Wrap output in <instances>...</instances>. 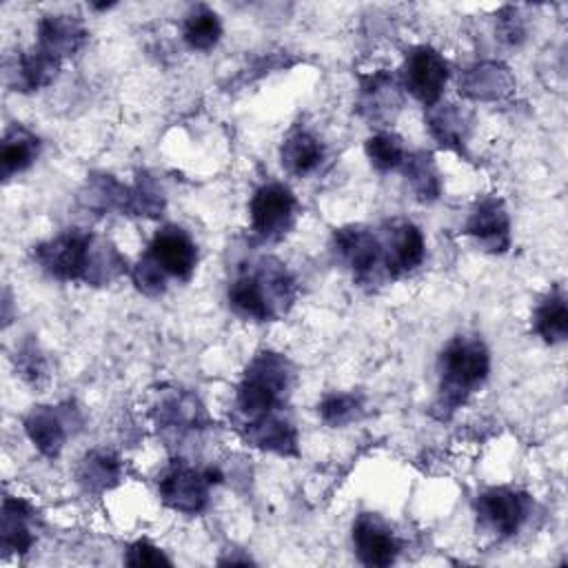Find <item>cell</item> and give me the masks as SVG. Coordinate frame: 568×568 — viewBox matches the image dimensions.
<instances>
[{"label":"cell","instance_id":"obj_10","mask_svg":"<svg viewBox=\"0 0 568 568\" xmlns=\"http://www.w3.org/2000/svg\"><path fill=\"white\" fill-rule=\"evenodd\" d=\"M382 264L390 280H397L415 271L426 255V242L422 231L413 222H393L379 237Z\"/></svg>","mask_w":568,"mask_h":568},{"label":"cell","instance_id":"obj_13","mask_svg":"<svg viewBox=\"0 0 568 568\" xmlns=\"http://www.w3.org/2000/svg\"><path fill=\"white\" fill-rule=\"evenodd\" d=\"M71 424V410H62V406H33V410L24 417V430L33 446L49 459L58 457Z\"/></svg>","mask_w":568,"mask_h":568},{"label":"cell","instance_id":"obj_15","mask_svg":"<svg viewBox=\"0 0 568 568\" xmlns=\"http://www.w3.org/2000/svg\"><path fill=\"white\" fill-rule=\"evenodd\" d=\"M242 435L251 446L260 450H271L277 455H297V430L293 428L291 422L277 415L244 422Z\"/></svg>","mask_w":568,"mask_h":568},{"label":"cell","instance_id":"obj_29","mask_svg":"<svg viewBox=\"0 0 568 568\" xmlns=\"http://www.w3.org/2000/svg\"><path fill=\"white\" fill-rule=\"evenodd\" d=\"M164 209V195L160 191V186L153 182L151 175L142 173L135 182L133 189L126 191V206L124 211H129L131 215H146V217H155L160 215Z\"/></svg>","mask_w":568,"mask_h":568},{"label":"cell","instance_id":"obj_20","mask_svg":"<svg viewBox=\"0 0 568 568\" xmlns=\"http://www.w3.org/2000/svg\"><path fill=\"white\" fill-rule=\"evenodd\" d=\"M33 508L24 499L18 497H4L2 501V548L27 552L33 544L31 521Z\"/></svg>","mask_w":568,"mask_h":568},{"label":"cell","instance_id":"obj_9","mask_svg":"<svg viewBox=\"0 0 568 568\" xmlns=\"http://www.w3.org/2000/svg\"><path fill=\"white\" fill-rule=\"evenodd\" d=\"M144 255L153 264H158L166 277H175L182 282L191 280L197 264V246L191 235L180 226H164L155 231Z\"/></svg>","mask_w":568,"mask_h":568},{"label":"cell","instance_id":"obj_23","mask_svg":"<svg viewBox=\"0 0 568 568\" xmlns=\"http://www.w3.org/2000/svg\"><path fill=\"white\" fill-rule=\"evenodd\" d=\"M229 302L233 306L235 313L244 315V317H251L255 322H266V320H273L268 306H266V300L262 295V288L257 284V277L253 273V268L240 273L231 286H229Z\"/></svg>","mask_w":568,"mask_h":568},{"label":"cell","instance_id":"obj_12","mask_svg":"<svg viewBox=\"0 0 568 568\" xmlns=\"http://www.w3.org/2000/svg\"><path fill=\"white\" fill-rule=\"evenodd\" d=\"M464 233L477 240L488 253H504L510 246V220L504 202L497 197H484L470 211Z\"/></svg>","mask_w":568,"mask_h":568},{"label":"cell","instance_id":"obj_5","mask_svg":"<svg viewBox=\"0 0 568 568\" xmlns=\"http://www.w3.org/2000/svg\"><path fill=\"white\" fill-rule=\"evenodd\" d=\"M251 229L262 240H280L295 224L297 200L293 191L280 182L262 184L248 204Z\"/></svg>","mask_w":568,"mask_h":568},{"label":"cell","instance_id":"obj_11","mask_svg":"<svg viewBox=\"0 0 568 568\" xmlns=\"http://www.w3.org/2000/svg\"><path fill=\"white\" fill-rule=\"evenodd\" d=\"M353 548L366 566H390L399 555V541L393 530L373 513H362L353 521Z\"/></svg>","mask_w":568,"mask_h":568},{"label":"cell","instance_id":"obj_1","mask_svg":"<svg viewBox=\"0 0 568 568\" xmlns=\"http://www.w3.org/2000/svg\"><path fill=\"white\" fill-rule=\"evenodd\" d=\"M38 266L62 282L102 284L126 271L124 257L89 231L69 229L33 248Z\"/></svg>","mask_w":568,"mask_h":568},{"label":"cell","instance_id":"obj_32","mask_svg":"<svg viewBox=\"0 0 568 568\" xmlns=\"http://www.w3.org/2000/svg\"><path fill=\"white\" fill-rule=\"evenodd\" d=\"M124 561L129 566H171V559L158 546H153L149 539L133 541L126 550Z\"/></svg>","mask_w":568,"mask_h":568},{"label":"cell","instance_id":"obj_25","mask_svg":"<svg viewBox=\"0 0 568 568\" xmlns=\"http://www.w3.org/2000/svg\"><path fill=\"white\" fill-rule=\"evenodd\" d=\"M222 36V22L220 16L209 9L206 4L193 7L182 22V38L184 42L195 51H209L217 44Z\"/></svg>","mask_w":568,"mask_h":568},{"label":"cell","instance_id":"obj_2","mask_svg":"<svg viewBox=\"0 0 568 568\" xmlns=\"http://www.w3.org/2000/svg\"><path fill=\"white\" fill-rule=\"evenodd\" d=\"M490 353L477 335H455L439 353L437 415L450 417L488 377Z\"/></svg>","mask_w":568,"mask_h":568},{"label":"cell","instance_id":"obj_22","mask_svg":"<svg viewBox=\"0 0 568 568\" xmlns=\"http://www.w3.org/2000/svg\"><path fill=\"white\" fill-rule=\"evenodd\" d=\"M428 129L433 138L448 149L462 151L468 135V115L457 104H433L428 113Z\"/></svg>","mask_w":568,"mask_h":568},{"label":"cell","instance_id":"obj_33","mask_svg":"<svg viewBox=\"0 0 568 568\" xmlns=\"http://www.w3.org/2000/svg\"><path fill=\"white\" fill-rule=\"evenodd\" d=\"M20 375L29 382H38V377L44 375V359L31 344L20 351Z\"/></svg>","mask_w":568,"mask_h":568},{"label":"cell","instance_id":"obj_4","mask_svg":"<svg viewBox=\"0 0 568 568\" xmlns=\"http://www.w3.org/2000/svg\"><path fill=\"white\" fill-rule=\"evenodd\" d=\"M222 479L217 468H191L186 464L169 466L158 479L162 501L184 515H197L209 504V490Z\"/></svg>","mask_w":568,"mask_h":568},{"label":"cell","instance_id":"obj_6","mask_svg":"<svg viewBox=\"0 0 568 568\" xmlns=\"http://www.w3.org/2000/svg\"><path fill=\"white\" fill-rule=\"evenodd\" d=\"M404 89L426 106L439 102L446 82H448V64L439 51L428 44L413 47L406 51V60L402 67Z\"/></svg>","mask_w":568,"mask_h":568},{"label":"cell","instance_id":"obj_30","mask_svg":"<svg viewBox=\"0 0 568 568\" xmlns=\"http://www.w3.org/2000/svg\"><path fill=\"white\" fill-rule=\"evenodd\" d=\"M320 415L328 426H346L362 415V399L353 393H328L320 402Z\"/></svg>","mask_w":568,"mask_h":568},{"label":"cell","instance_id":"obj_28","mask_svg":"<svg viewBox=\"0 0 568 568\" xmlns=\"http://www.w3.org/2000/svg\"><path fill=\"white\" fill-rule=\"evenodd\" d=\"M364 149H366V158L371 160V164L382 173L402 169V164L408 155L402 140L388 131H379V133L371 135L364 144Z\"/></svg>","mask_w":568,"mask_h":568},{"label":"cell","instance_id":"obj_24","mask_svg":"<svg viewBox=\"0 0 568 568\" xmlns=\"http://www.w3.org/2000/svg\"><path fill=\"white\" fill-rule=\"evenodd\" d=\"M402 169H404V175L419 202H435L439 197L442 178H439V171H437L430 153L417 151V153L406 155Z\"/></svg>","mask_w":568,"mask_h":568},{"label":"cell","instance_id":"obj_3","mask_svg":"<svg viewBox=\"0 0 568 568\" xmlns=\"http://www.w3.org/2000/svg\"><path fill=\"white\" fill-rule=\"evenodd\" d=\"M291 382L293 368L284 355L273 351L257 353L246 366L235 395V408L242 419L253 422L284 408Z\"/></svg>","mask_w":568,"mask_h":568},{"label":"cell","instance_id":"obj_17","mask_svg":"<svg viewBox=\"0 0 568 568\" xmlns=\"http://www.w3.org/2000/svg\"><path fill=\"white\" fill-rule=\"evenodd\" d=\"M399 106V95H397V84L393 75L386 71H377L368 78L362 80V91H359V111L373 122L388 120L393 111Z\"/></svg>","mask_w":568,"mask_h":568},{"label":"cell","instance_id":"obj_7","mask_svg":"<svg viewBox=\"0 0 568 568\" xmlns=\"http://www.w3.org/2000/svg\"><path fill=\"white\" fill-rule=\"evenodd\" d=\"M477 517L499 537H513L530 515V497L515 488H488L475 501Z\"/></svg>","mask_w":568,"mask_h":568},{"label":"cell","instance_id":"obj_26","mask_svg":"<svg viewBox=\"0 0 568 568\" xmlns=\"http://www.w3.org/2000/svg\"><path fill=\"white\" fill-rule=\"evenodd\" d=\"M462 89L470 98H499L504 91L513 89V78L508 69L495 64V62H484L470 69L462 82Z\"/></svg>","mask_w":568,"mask_h":568},{"label":"cell","instance_id":"obj_31","mask_svg":"<svg viewBox=\"0 0 568 568\" xmlns=\"http://www.w3.org/2000/svg\"><path fill=\"white\" fill-rule=\"evenodd\" d=\"M131 280H133L135 288L149 297L166 291V275L146 255H142L138 260V264L131 268Z\"/></svg>","mask_w":568,"mask_h":568},{"label":"cell","instance_id":"obj_14","mask_svg":"<svg viewBox=\"0 0 568 568\" xmlns=\"http://www.w3.org/2000/svg\"><path fill=\"white\" fill-rule=\"evenodd\" d=\"M87 29L75 16H44L38 22V47L53 58H64L75 53L87 42Z\"/></svg>","mask_w":568,"mask_h":568},{"label":"cell","instance_id":"obj_8","mask_svg":"<svg viewBox=\"0 0 568 568\" xmlns=\"http://www.w3.org/2000/svg\"><path fill=\"white\" fill-rule=\"evenodd\" d=\"M333 253L355 280H371L382 264V242L366 226H342L333 233Z\"/></svg>","mask_w":568,"mask_h":568},{"label":"cell","instance_id":"obj_16","mask_svg":"<svg viewBox=\"0 0 568 568\" xmlns=\"http://www.w3.org/2000/svg\"><path fill=\"white\" fill-rule=\"evenodd\" d=\"M322 158V142L304 129H295L293 133H288L280 146V162L284 171L297 178L313 173L320 166Z\"/></svg>","mask_w":568,"mask_h":568},{"label":"cell","instance_id":"obj_18","mask_svg":"<svg viewBox=\"0 0 568 568\" xmlns=\"http://www.w3.org/2000/svg\"><path fill=\"white\" fill-rule=\"evenodd\" d=\"M38 153H40V140L31 131H27L24 126L13 124L4 133V140H2V146H0L2 178L9 180L11 175L27 171L36 162Z\"/></svg>","mask_w":568,"mask_h":568},{"label":"cell","instance_id":"obj_21","mask_svg":"<svg viewBox=\"0 0 568 568\" xmlns=\"http://www.w3.org/2000/svg\"><path fill=\"white\" fill-rule=\"evenodd\" d=\"M535 333L546 344H559L568 335V306H566V293L564 288L555 286L537 306L535 317Z\"/></svg>","mask_w":568,"mask_h":568},{"label":"cell","instance_id":"obj_27","mask_svg":"<svg viewBox=\"0 0 568 568\" xmlns=\"http://www.w3.org/2000/svg\"><path fill=\"white\" fill-rule=\"evenodd\" d=\"M78 479L87 490H106L120 481V462L115 455L104 450L87 453V457L80 462Z\"/></svg>","mask_w":568,"mask_h":568},{"label":"cell","instance_id":"obj_19","mask_svg":"<svg viewBox=\"0 0 568 568\" xmlns=\"http://www.w3.org/2000/svg\"><path fill=\"white\" fill-rule=\"evenodd\" d=\"M60 60L47 53L44 49H31L27 53H20L16 60V71H13V87L16 91H38L53 82L58 75Z\"/></svg>","mask_w":568,"mask_h":568}]
</instances>
